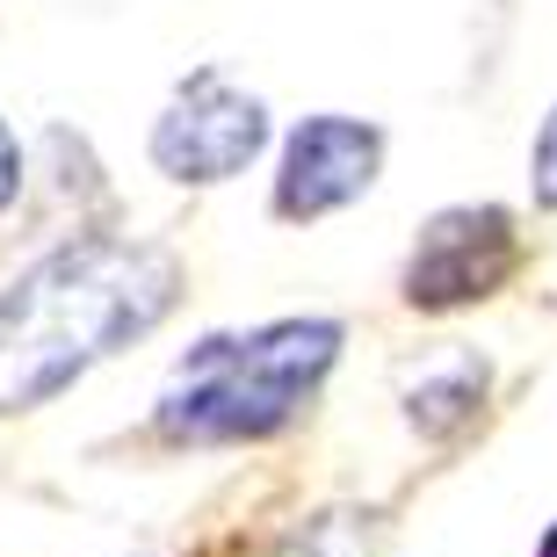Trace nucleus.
Returning a JSON list of instances; mask_svg holds the SVG:
<instances>
[{"label":"nucleus","instance_id":"nucleus-7","mask_svg":"<svg viewBox=\"0 0 557 557\" xmlns=\"http://www.w3.org/2000/svg\"><path fill=\"white\" fill-rule=\"evenodd\" d=\"M529 188H536V203L557 210V109L543 116L536 145H529Z\"/></svg>","mask_w":557,"mask_h":557},{"label":"nucleus","instance_id":"nucleus-3","mask_svg":"<svg viewBox=\"0 0 557 557\" xmlns=\"http://www.w3.org/2000/svg\"><path fill=\"white\" fill-rule=\"evenodd\" d=\"M261 145H269L261 95L232 87L218 65H196L152 124V166L166 182H232L253 166Z\"/></svg>","mask_w":557,"mask_h":557},{"label":"nucleus","instance_id":"nucleus-1","mask_svg":"<svg viewBox=\"0 0 557 557\" xmlns=\"http://www.w3.org/2000/svg\"><path fill=\"white\" fill-rule=\"evenodd\" d=\"M182 297V269L145 239H73L0 297V413H29L102 355L152 333Z\"/></svg>","mask_w":557,"mask_h":557},{"label":"nucleus","instance_id":"nucleus-2","mask_svg":"<svg viewBox=\"0 0 557 557\" xmlns=\"http://www.w3.org/2000/svg\"><path fill=\"white\" fill-rule=\"evenodd\" d=\"M341 362V319H275L253 333H218L188 348L160 392L166 442H269L311 406L319 376Z\"/></svg>","mask_w":557,"mask_h":557},{"label":"nucleus","instance_id":"nucleus-5","mask_svg":"<svg viewBox=\"0 0 557 557\" xmlns=\"http://www.w3.org/2000/svg\"><path fill=\"white\" fill-rule=\"evenodd\" d=\"M376 160H384V131L376 124H362V116H305L283 145L275 218L305 225V218H326V210L355 203L376 182Z\"/></svg>","mask_w":557,"mask_h":557},{"label":"nucleus","instance_id":"nucleus-4","mask_svg":"<svg viewBox=\"0 0 557 557\" xmlns=\"http://www.w3.org/2000/svg\"><path fill=\"white\" fill-rule=\"evenodd\" d=\"M515 261H521V239L499 203L442 210V218H428L413 261H406V305H420V311L478 305V297H493L515 275Z\"/></svg>","mask_w":557,"mask_h":557},{"label":"nucleus","instance_id":"nucleus-6","mask_svg":"<svg viewBox=\"0 0 557 557\" xmlns=\"http://www.w3.org/2000/svg\"><path fill=\"white\" fill-rule=\"evenodd\" d=\"M485 398V362L478 355H428L413 370V392H406V413L420 434H449L478 413Z\"/></svg>","mask_w":557,"mask_h":557},{"label":"nucleus","instance_id":"nucleus-8","mask_svg":"<svg viewBox=\"0 0 557 557\" xmlns=\"http://www.w3.org/2000/svg\"><path fill=\"white\" fill-rule=\"evenodd\" d=\"M22 196V145H15V131L0 124V210Z\"/></svg>","mask_w":557,"mask_h":557},{"label":"nucleus","instance_id":"nucleus-9","mask_svg":"<svg viewBox=\"0 0 557 557\" xmlns=\"http://www.w3.org/2000/svg\"><path fill=\"white\" fill-rule=\"evenodd\" d=\"M283 557H333V550H319V543H305V536H297V543H289Z\"/></svg>","mask_w":557,"mask_h":557},{"label":"nucleus","instance_id":"nucleus-10","mask_svg":"<svg viewBox=\"0 0 557 557\" xmlns=\"http://www.w3.org/2000/svg\"><path fill=\"white\" fill-rule=\"evenodd\" d=\"M536 557H557V521H550V536H543V543H536Z\"/></svg>","mask_w":557,"mask_h":557}]
</instances>
